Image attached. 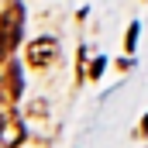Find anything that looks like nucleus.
Wrapping results in <instances>:
<instances>
[{"instance_id": "39448f33", "label": "nucleus", "mask_w": 148, "mask_h": 148, "mask_svg": "<svg viewBox=\"0 0 148 148\" xmlns=\"http://www.w3.org/2000/svg\"><path fill=\"white\" fill-rule=\"evenodd\" d=\"M134 38H138V24H131V28H127V41H124V45H127V52L134 48Z\"/></svg>"}, {"instance_id": "f03ea898", "label": "nucleus", "mask_w": 148, "mask_h": 148, "mask_svg": "<svg viewBox=\"0 0 148 148\" xmlns=\"http://www.w3.org/2000/svg\"><path fill=\"white\" fill-rule=\"evenodd\" d=\"M55 59H59V41L55 38H38V41L28 45V62L35 69H48Z\"/></svg>"}, {"instance_id": "0eeeda50", "label": "nucleus", "mask_w": 148, "mask_h": 148, "mask_svg": "<svg viewBox=\"0 0 148 148\" xmlns=\"http://www.w3.org/2000/svg\"><path fill=\"white\" fill-rule=\"evenodd\" d=\"M141 131H148V114H145V121H141Z\"/></svg>"}, {"instance_id": "7ed1b4c3", "label": "nucleus", "mask_w": 148, "mask_h": 148, "mask_svg": "<svg viewBox=\"0 0 148 148\" xmlns=\"http://www.w3.org/2000/svg\"><path fill=\"white\" fill-rule=\"evenodd\" d=\"M24 141V124L17 114H0V148H17Z\"/></svg>"}, {"instance_id": "f257e3e1", "label": "nucleus", "mask_w": 148, "mask_h": 148, "mask_svg": "<svg viewBox=\"0 0 148 148\" xmlns=\"http://www.w3.org/2000/svg\"><path fill=\"white\" fill-rule=\"evenodd\" d=\"M21 28H24V7L21 3H10L0 17V62L17 48L21 41Z\"/></svg>"}, {"instance_id": "423d86ee", "label": "nucleus", "mask_w": 148, "mask_h": 148, "mask_svg": "<svg viewBox=\"0 0 148 148\" xmlns=\"http://www.w3.org/2000/svg\"><path fill=\"white\" fill-rule=\"evenodd\" d=\"M103 73V59H97V62H93V66H90V76H93V79H97V76Z\"/></svg>"}, {"instance_id": "20e7f679", "label": "nucleus", "mask_w": 148, "mask_h": 148, "mask_svg": "<svg viewBox=\"0 0 148 148\" xmlns=\"http://www.w3.org/2000/svg\"><path fill=\"white\" fill-rule=\"evenodd\" d=\"M7 97H10V103L21 97V69L10 62V73H7Z\"/></svg>"}]
</instances>
